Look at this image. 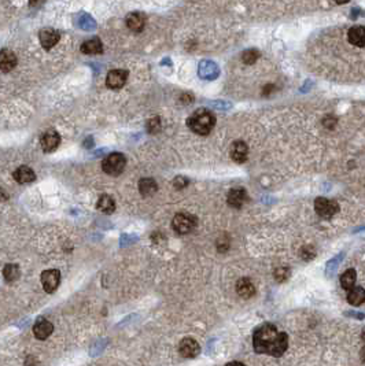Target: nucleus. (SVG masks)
<instances>
[{
    "label": "nucleus",
    "instance_id": "f257e3e1",
    "mask_svg": "<svg viewBox=\"0 0 365 366\" xmlns=\"http://www.w3.org/2000/svg\"><path fill=\"white\" fill-rule=\"evenodd\" d=\"M253 346L258 354L282 357L288 347V336L284 332H279L272 324H265L254 332Z\"/></svg>",
    "mask_w": 365,
    "mask_h": 366
},
{
    "label": "nucleus",
    "instance_id": "f03ea898",
    "mask_svg": "<svg viewBox=\"0 0 365 366\" xmlns=\"http://www.w3.org/2000/svg\"><path fill=\"white\" fill-rule=\"evenodd\" d=\"M188 128L191 129L194 133L206 136L211 132V129L216 125V117L213 113L206 109H199L190 118H188Z\"/></svg>",
    "mask_w": 365,
    "mask_h": 366
},
{
    "label": "nucleus",
    "instance_id": "7ed1b4c3",
    "mask_svg": "<svg viewBox=\"0 0 365 366\" xmlns=\"http://www.w3.org/2000/svg\"><path fill=\"white\" fill-rule=\"evenodd\" d=\"M125 166H126V158L124 154L120 153L109 154L102 162V169L109 176H120L124 171Z\"/></svg>",
    "mask_w": 365,
    "mask_h": 366
},
{
    "label": "nucleus",
    "instance_id": "20e7f679",
    "mask_svg": "<svg viewBox=\"0 0 365 366\" xmlns=\"http://www.w3.org/2000/svg\"><path fill=\"white\" fill-rule=\"evenodd\" d=\"M195 226H197V218L188 213L176 214L172 221V228L174 232L179 235H187V233L192 232Z\"/></svg>",
    "mask_w": 365,
    "mask_h": 366
},
{
    "label": "nucleus",
    "instance_id": "39448f33",
    "mask_svg": "<svg viewBox=\"0 0 365 366\" xmlns=\"http://www.w3.org/2000/svg\"><path fill=\"white\" fill-rule=\"evenodd\" d=\"M315 210L323 218H331L339 211V206L335 201H329L327 198H317L315 202Z\"/></svg>",
    "mask_w": 365,
    "mask_h": 366
},
{
    "label": "nucleus",
    "instance_id": "423d86ee",
    "mask_svg": "<svg viewBox=\"0 0 365 366\" xmlns=\"http://www.w3.org/2000/svg\"><path fill=\"white\" fill-rule=\"evenodd\" d=\"M61 283V273L56 269H48L44 270L41 273V284H43L44 291L47 293L55 292L56 288Z\"/></svg>",
    "mask_w": 365,
    "mask_h": 366
},
{
    "label": "nucleus",
    "instance_id": "0eeeda50",
    "mask_svg": "<svg viewBox=\"0 0 365 366\" xmlns=\"http://www.w3.org/2000/svg\"><path fill=\"white\" fill-rule=\"evenodd\" d=\"M128 72L122 70V69H114L110 70L107 77H106V85L110 89H120L125 85L126 80H128Z\"/></svg>",
    "mask_w": 365,
    "mask_h": 366
},
{
    "label": "nucleus",
    "instance_id": "6e6552de",
    "mask_svg": "<svg viewBox=\"0 0 365 366\" xmlns=\"http://www.w3.org/2000/svg\"><path fill=\"white\" fill-rule=\"evenodd\" d=\"M61 143V136L55 130H47L45 133L40 137V146L43 148L44 153H52L55 151Z\"/></svg>",
    "mask_w": 365,
    "mask_h": 366
},
{
    "label": "nucleus",
    "instance_id": "1a4fd4ad",
    "mask_svg": "<svg viewBox=\"0 0 365 366\" xmlns=\"http://www.w3.org/2000/svg\"><path fill=\"white\" fill-rule=\"evenodd\" d=\"M54 332V325L47 318H39L33 325V333L39 340H45Z\"/></svg>",
    "mask_w": 365,
    "mask_h": 366
},
{
    "label": "nucleus",
    "instance_id": "9d476101",
    "mask_svg": "<svg viewBox=\"0 0 365 366\" xmlns=\"http://www.w3.org/2000/svg\"><path fill=\"white\" fill-rule=\"evenodd\" d=\"M125 24L128 26V29L133 33H140L144 29L146 25V15L140 11L130 12L126 15Z\"/></svg>",
    "mask_w": 365,
    "mask_h": 366
},
{
    "label": "nucleus",
    "instance_id": "9b49d317",
    "mask_svg": "<svg viewBox=\"0 0 365 366\" xmlns=\"http://www.w3.org/2000/svg\"><path fill=\"white\" fill-rule=\"evenodd\" d=\"M179 351L184 358H195L199 354L201 347L197 340H194L191 337H186L180 342Z\"/></svg>",
    "mask_w": 365,
    "mask_h": 366
},
{
    "label": "nucleus",
    "instance_id": "f8f14e48",
    "mask_svg": "<svg viewBox=\"0 0 365 366\" xmlns=\"http://www.w3.org/2000/svg\"><path fill=\"white\" fill-rule=\"evenodd\" d=\"M18 63V59H17V55L14 54L13 51L10 49H1L0 51V70L3 73H8L14 70V67L17 66Z\"/></svg>",
    "mask_w": 365,
    "mask_h": 366
},
{
    "label": "nucleus",
    "instance_id": "ddd939ff",
    "mask_svg": "<svg viewBox=\"0 0 365 366\" xmlns=\"http://www.w3.org/2000/svg\"><path fill=\"white\" fill-rule=\"evenodd\" d=\"M39 39H40V44L44 49H51L58 44L61 35L54 29H44V31L40 32Z\"/></svg>",
    "mask_w": 365,
    "mask_h": 366
},
{
    "label": "nucleus",
    "instance_id": "4468645a",
    "mask_svg": "<svg viewBox=\"0 0 365 366\" xmlns=\"http://www.w3.org/2000/svg\"><path fill=\"white\" fill-rule=\"evenodd\" d=\"M14 180L19 184L33 183L36 180V173L32 170L29 166H19L14 171Z\"/></svg>",
    "mask_w": 365,
    "mask_h": 366
},
{
    "label": "nucleus",
    "instance_id": "2eb2a0df",
    "mask_svg": "<svg viewBox=\"0 0 365 366\" xmlns=\"http://www.w3.org/2000/svg\"><path fill=\"white\" fill-rule=\"evenodd\" d=\"M347 40L349 43L356 45V47H364L365 45V26H353L349 29L347 33Z\"/></svg>",
    "mask_w": 365,
    "mask_h": 366
},
{
    "label": "nucleus",
    "instance_id": "dca6fc26",
    "mask_svg": "<svg viewBox=\"0 0 365 366\" xmlns=\"http://www.w3.org/2000/svg\"><path fill=\"white\" fill-rule=\"evenodd\" d=\"M248 155V147L244 141H235L231 148V158L234 159L238 163H243Z\"/></svg>",
    "mask_w": 365,
    "mask_h": 366
},
{
    "label": "nucleus",
    "instance_id": "f3484780",
    "mask_svg": "<svg viewBox=\"0 0 365 366\" xmlns=\"http://www.w3.org/2000/svg\"><path fill=\"white\" fill-rule=\"evenodd\" d=\"M236 292L241 298H244V299H248L254 296L255 293V287L251 283L250 279H241V280L236 283Z\"/></svg>",
    "mask_w": 365,
    "mask_h": 366
},
{
    "label": "nucleus",
    "instance_id": "a211bd4d",
    "mask_svg": "<svg viewBox=\"0 0 365 366\" xmlns=\"http://www.w3.org/2000/svg\"><path fill=\"white\" fill-rule=\"evenodd\" d=\"M81 52L85 55H98L103 52V44L99 39H91L81 44Z\"/></svg>",
    "mask_w": 365,
    "mask_h": 366
},
{
    "label": "nucleus",
    "instance_id": "6ab92c4d",
    "mask_svg": "<svg viewBox=\"0 0 365 366\" xmlns=\"http://www.w3.org/2000/svg\"><path fill=\"white\" fill-rule=\"evenodd\" d=\"M247 199V194L244 189H231L228 194V204L232 207L239 208L244 204V202Z\"/></svg>",
    "mask_w": 365,
    "mask_h": 366
},
{
    "label": "nucleus",
    "instance_id": "aec40b11",
    "mask_svg": "<svg viewBox=\"0 0 365 366\" xmlns=\"http://www.w3.org/2000/svg\"><path fill=\"white\" fill-rule=\"evenodd\" d=\"M347 300L353 306H360L365 302V289L361 287H353L349 289Z\"/></svg>",
    "mask_w": 365,
    "mask_h": 366
},
{
    "label": "nucleus",
    "instance_id": "412c9836",
    "mask_svg": "<svg viewBox=\"0 0 365 366\" xmlns=\"http://www.w3.org/2000/svg\"><path fill=\"white\" fill-rule=\"evenodd\" d=\"M139 191L143 196H153L158 191L154 178H142L139 181Z\"/></svg>",
    "mask_w": 365,
    "mask_h": 366
},
{
    "label": "nucleus",
    "instance_id": "4be33fe9",
    "mask_svg": "<svg viewBox=\"0 0 365 366\" xmlns=\"http://www.w3.org/2000/svg\"><path fill=\"white\" fill-rule=\"evenodd\" d=\"M98 210H100L102 213L105 214H112L114 210H116V202L113 199L112 196L109 195H102L98 201V204H96Z\"/></svg>",
    "mask_w": 365,
    "mask_h": 366
},
{
    "label": "nucleus",
    "instance_id": "5701e85b",
    "mask_svg": "<svg viewBox=\"0 0 365 366\" xmlns=\"http://www.w3.org/2000/svg\"><path fill=\"white\" fill-rule=\"evenodd\" d=\"M356 277H357L356 270H354V269H349V270H346L343 275L340 276V285L343 287V289L349 291L350 288L354 287V284H356Z\"/></svg>",
    "mask_w": 365,
    "mask_h": 366
},
{
    "label": "nucleus",
    "instance_id": "b1692460",
    "mask_svg": "<svg viewBox=\"0 0 365 366\" xmlns=\"http://www.w3.org/2000/svg\"><path fill=\"white\" fill-rule=\"evenodd\" d=\"M21 275V270H19L18 265L15 263H7L4 269H3V276L7 281H15Z\"/></svg>",
    "mask_w": 365,
    "mask_h": 366
},
{
    "label": "nucleus",
    "instance_id": "393cba45",
    "mask_svg": "<svg viewBox=\"0 0 365 366\" xmlns=\"http://www.w3.org/2000/svg\"><path fill=\"white\" fill-rule=\"evenodd\" d=\"M260 58V52L257 49H247L243 52L242 55V61L244 62L246 65H253L257 62V59Z\"/></svg>",
    "mask_w": 365,
    "mask_h": 366
},
{
    "label": "nucleus",
    "instance_id": "a878e982",
    "mask_svg": "<svg viewBox=\"0 0 365 366\" xmlns=\"http://www.w3.org/2000/svg\"><path fill=\"white\" fill-rule=\"evenodd\" d=\"M290 275V270L287 268H279L276 272H275V277H276V280L279 281H283L285 280L287 277Z\"/></svg>",
    "mask_w": 365,
    "mask_h": 366
},
{
    "label": "nucleus",
    "instance_id": "bb28decb",
    "mask_svg": "<svg viewBox=\"0 0 365 366\" xmlns=\"http://www.w3.org/2000/svg\"><path fill=\"white\" fill-rule=\"evenodd\" d=\"M187 184H188V180L184 177H176L174 178V181H173V185L176 187V188H184V187H187Z\"/></svg>",
    "mask_w": 365,
    "mask_h": 366
},
{
    "label": "nucleus",
    "instance_id": "cd10ccee",
    "mask_svg": "<svg viewBox=\"0 0 365 366\" xmlns=\"http://www.w3.org/2000/svg\"><path fill=\"white\" fill-rule=\"evenodd\" d=\"M45 0H29V6L31 7H39L43 4Z\"/></svg>",
    "mask_w": 365,
    "mask_h": 366
},
{
    "label": "nucleus",
    "instance_id": "c85d7f7f",
    "mask_svg": "<svg viewBox=\"0 0 365 366\" xmlns=\"http://www.w3.org/2000/svg\"><path fill=\"white\" fill-rule=\"evenodd\" d=\"M347 1H349V0H335V3H338V4H345Z\"/></svg>",
    "mask_w": 365,
    "mask_h": 366
},
{
    "label": "nucleus",
    "instance_id": "c756f323",
    "mask_svg": "<svg viewBox=\"0 0 365 366\" xmlns=\"http://www.w3.org/2000/svg\"><path fill=\"white\" fill-rule=\"evenodd\" d=\"M361 360H363L365 362V347L363 348V350H361Z\"/></svg>",
    "mask_w": 365,
    "mask_h": 366
},
{
    "label": "nucleus",
    "instance_id": "7c9ffc66",
    "mask_svg": "<svg viewBox=\"0 0 365 366\" xmlns=\"http://www.w3.org/2000/svg\"><path fill=\"white\" fill-rule=\"evenodd\" d=\"M363 339H364V342H365V330H364V333H363Z\"/></svg>",
    "mask_w": 365,
    "mask_h": 366
}]
</instances>
